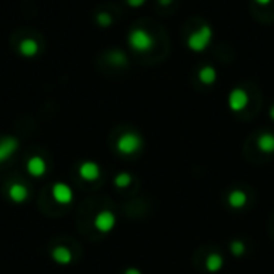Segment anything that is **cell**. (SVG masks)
<instances>
[{
	"label": "cell",
	"instance_id": "cell-14",
	"mask_svg": "<svg viewBox=\"0 0 274 274\" xmlns=\"http://www.w3.org/2000/svg\"><path fill=\"white\" fill-rule=\"evenodd\" d=\"M228 204H230V207H233V209L246 207V204H247L246 191H242V189H233L230 196H228Z\"/></svg>",
	"mask_w": 274,
	"mask_h": 274
},
{
	"label": "cell",
	"instance_id": "cell-22",
	"mask_svg": "<svg viewBox=\"0 0 274 274\" xmlns=\"http://www.w3.org/2000/svg\"><path fill=\"white\" fill-rule=\"evenodd\" d=\"M159 5H162V6H169L172 3V0H157Z\"/></svg>",
	"mask_w": 274,
	"mask_h": 274
},
{
	"label": "cell",
	"instance_id": "cell-23",
	"mask_svg": "<svg viewBox=\"0 0 274 274\" xmlns=\"http://www.w3.org/2000/svg\"><path fill=\"white\" fill-rule=\"evenodd\" d=\"M270 117H271V119L274 120V104L271 106V109H270Z\"/></svg>",
	"mask_w": 274,
	"mask_h": 274
},
{
	"label": "cell",
	"instance_id": "cell-5",
	"mask_svg": "<svg viewBox=\"0 0 274 274\" xmlns=\"http://www.w3.org/2000/svg\"><path fill=\"white\" fill-rule=\"evenodd\" d=\"M116 223H117V218L111 210H101L93 220V225L100 233H111Z\"/></svg>",
	"mask_w": 274,
	"mask_h": 274
},
{
	"label": "cell",
	"instance_id": "cell-4",
	"mask_svg": "<svg viewBox=\"0 0 274 274\" xmlns=\"http://www.w3.org/2000/svg\"><path fill=\"white\" fill-rule=\"evenodd\" d=\"M249 95L244 88H233L228 95V106L233 112H241L247 108Z\"/></svg>",
	"mask_w": 274,
	"mask_h": 274
},
{
	"label": "cell",
	"instance_id": "cell-10",
	"mask_svg": "<svg viewBox=\"0 0 274 274\" xmlns=\"http://www.w3.org/2000/svg\"><path fill=\"white\" fill-rule=\"evenodd\" d=\"M18 149V140L16 138H6L0 140V164H3L8 161V157L13 156Z\"/></svg>",
	"mask_w": 274,
	"mask_h": 274
},
{
	"label": "cell",
	"instance_id": "cell-21",
	"mask_svg": "<svg viewBox=\"0 0 274 274\" xmlns=\"http://www.w3.org/2000/svg\"><path fill=\"white\" fill-rule=\"evenodd\" d=\"M255 3H258V5H262V6H266V5H270L273 0H254Z\"/></svg>",
	"mask_w": 274,
	"mask_h": 274
},
{
	"label": "cell",
	"instance_id": "cell-1",
	"mask_svg": "<svg viewBox=\"0 0 274 274\" xmlns=\"http://www.w3.org/2000/svg\"><path fill=\"white\" fill-rule=\"evenodd\" d=\"M212 39H213V29L209 24H202L199 29H196L194 32L189 34V37L186 39V45L191 51L202 53L209 48Z\"/></svg>",
	"mask_w": 274,
	"mask_h": 274
},
{
	"label": "cell",
	"instance_id": "cell-8",
	"mask_svg": "<svg viewBox=\"0 0 274 274\" xmlns=\"http://www.w3.org/2000/svg\"><path fill=\"white\" fill-rule=\"evenodd\" d=\"M100 175H101L100 165L93 161H85L79 167V177L85 181H95L100 178Z\"/></svg>",
	"mask_w": 274,
	"mask_h": 274
},
{
	"label": "cell",
	"instance_id": "cell-20",
	"mask_svg": "<svg viewBox=\"0 0 274 274\" xmlns=\"http://www.w3.org/2000/svg\"><path fill=\"white\" fill-rule=\"evenodd\" d=\"M124 274H141V271H140V270H136V268H127V270L124 271Z\"/></svg>",
	"mask_w": 274,
	"mask_h": 274
},
{
	"label": "cell",
	"instance_id": "cell-12",
	"mask_svg": "<svg viewBox=\"0 0 274 274\" xmlns=\"http://www.w3.org/2000/svg\"><path fill=\"white\" fill-rule=\"evenodd\" d=\"M197 77L204 83V85H213L218 79V72L213 66H204L197 72Z\"/></svg>",
	"mask_w": 274,
	"mask_h": 274
},
{
	"label": "cell",
	"instance_id": "cell-7",
	"mask_svg": "<svg viewBox=\"0 0 274 274\" xmlns=\"http://www.w3.org/2000/svg\"><path fill=\"white\" fill-rule=\"evenodd\" d=\"M26 169H27V173L30 175V177L40 178L47 173V162H45V159L40 156H32V157L27 159Z\"/></svg>",
	"mask_w": 274,
	"mask_h": 274
},
{
	"label": "cell",
	"instance_id": "cell-19",
	"mask_svg": "<svg viewBox=\"0 0 274 274\" xmlns=\"http://www.w3.org/2000/svg\"><path fill=\"white\" fill-rule=\"evenodd\" d=\"M144 2H146V0H127V3L133 6V8H138V6H141Z\"/></svg>",
	"mask_w": 274,
	"mask_h": 274
},
{
	"label": "cell",
	"instance_id": "cell-2",
	"mask_svg": "<svg viewBox=\"0 0 274 274\" xmlns=\"http://www.w3.org/2000/svg\"><path fill=\"white\" fill-rule=\"evenodd\" d=\"M128 45L138 53H146L154 47V37H152L146 29L135 27L128 34Z\"/></svg>",
	"mask_w": 274,
	"mask_h": 274
},
{
	"label": "cell",
	"instance_id": "cell-15",
	"mask_svg": "<svg viewBox=\"0 0 274 274\" xmlns=\"http://www.w3.org/2000/svg\"><path fill=\"white\" fill-rule=\"evenodd\" d=\"M223 257L220 254H210L207 257V262H205V268L210 273H218L220 270L223 268Z\"/></svg>",
	"mask_w": 274,
	"mask_h": 274
},
{
	"label": "cell",
	"instance_id": "cell-13",
	"mask_svg": "<svg viewBox=\"0 0 274 274\" xmlns=\"http://www.w3.org/2000/svg\"><path fill=\"white\" fill-rule=\"evenodd\" d=\"M257 144H258V149L265 152V154H273L274 152V133H270V132L262 133L258 136Z\"/></svg>",
	"mask_w": 274,
	"mask_h": 274
},
{
	"label": "cell",
	"instance_id": "cell-11",
	"mask_svg": "<svg viewBox=\"0 0 274 274\" xmlns=\"http://www.w3.org/2000/svg\"><path fill=\"white\" fill-rule=\"evenodd\" d=\"M51 257L58 265H69L72 262V252L64 246H58L51 250Z\"/></svg>",
	"mask_w": 274,
	"mask_h": 274
},
{
	"label": "cell",
	"instance_id": "cell-17",
	"mask_svg": "<svg viewBox=\"0 0 274 274\" xmlns=\"http://www.w3.org/2000/svg\"><path fill=\"white\" fill-rule=\"evenodd\" d=\"M230 247H231V254L234 257H241L244 252H246V244H244L242 241H233Z\"/></svg>",
	"mask_w": 274,
	"mask_h": 274
},
{
	"label": "cell",
	"instance_id": "cell-9",
	"mask_svg": "<svg viewBox=\"0 0 274 274\" xmlns=\"http://www.w3.org/2000/svg\"><path fill=\"white\" fill-rule=\"evenodd\" d=\"M8 197L14 202V204H22L24 201H27L29 197V189L26 185H22L19 181H14L8 186Z\"/></svg>",
	"mask_w": 274,
	"mask_h": 274
},
{
	"label": "cell",
	"instance_id": "cell-6",
	"mask_svg": "<svg viewBox=\"0 0 274 274\" xmlns=\"http://www.w3.org/2000/svg\"><path fill=\"white\" fill-rule=\"evenodd\" d=\"M51 197L55 199L58 204L61 205H67L71 204L74 199V193H72V188L67 185V183H55L51 186Z\"/></svg>",
	"mask_w": 274,
	"mask_h": 274
},
{
	"label": "cell",
	"instance_id": "cell-18",
	"mask_svg": "<svg viewBox=\"0 0 274 274\" xmlns=\"http://www.w3.org/2000/svg\"><path fill=\"white\" fill-rule=\"evenodd\" d=\"M100 22H101V26H109L111 24V16L109 14H106V13H103V14H100Z\"/></svg>",
	"mask_w": 274,
	"mask_h": 274
},
{
	"label": "cell",
	"instance_id": "cell-3",
	"mask_svg": "<svg viewBox=\"0 0 274 274\" xmlns=\"http://www.w3.org/2000/svg\"><path fill=\"white\" fill-rule=\"evenodd\" d=\"M143 146V140L138 133L127 132L119 136L117 140V151L124 156H132L135 152H138Z\"/></svg>",
	"mask_w": 274,
	"mask_h": 274
},
{
	"label": "cell",
	"instance_id": "cell-16",
	"mask_svg": "<svg viewBox=\"0 0 274 274\" xmlns=\"http://www.w3.org/2000/svg\"><path fill=\"white\" fill-rule=\"evenodd\" d=\"M114 185L117 188H127L128 185H132V175L127 172H120L119 175H116V178H114Z\"/></svg>",
	"mask_w": 274,
	"mask_h": 274
}]
</instances>
